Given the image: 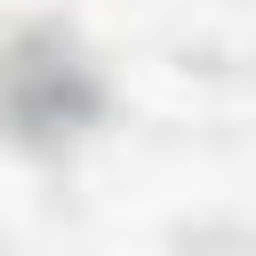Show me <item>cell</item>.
Returning a JSON list of instances; mask_svg holds the SVG:
<instances>
[{
  "label": "cell",
  "mask_w": 256,
  "mask_h": 256,
  "mask_svg": "<svg viewBox=\"0 0 256 256\" xmlns=\"http://www.w3.org/2000/svg\"><path fill=\"white\" fill-rule=\"evenodd\" d=\"M112 88L96 56L64 24H16L0 40V144L24 160H56L80 136H96Z\"/></svg>",
  "instance_id": "cell-1"
}]
</instances>
